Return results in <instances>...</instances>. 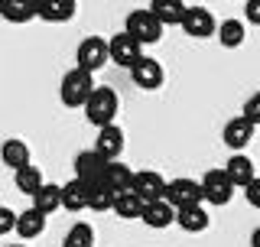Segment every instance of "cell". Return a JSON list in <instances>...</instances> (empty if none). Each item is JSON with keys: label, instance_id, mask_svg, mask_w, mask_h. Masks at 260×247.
Masks as SVG:
<instances>
[{"label": "cell", "instance_id": "7c38bea8", "mask_svg": "<svg viewBox=\"0 0 260 247\" xmlns=\"http://www.w3.org/2000/svg\"><path fill=\"white\" fill-rule=\"evenodd\" d=\"M182 29H185V36H192V39H208L211 33L218 29V23H215V16H211V10H205V7H189V10H185V20H182Z\"/></svg>", "mask_w": 260, "mask_h": 247}, {"label": "cell", "instance_id": "4316f807", "mask_svg": "<svg viewBox=\"0 0 260 247\" xmlns=\"http://www.w3.org/2000/svg\"><path fill=\"white\" fill-rule=\"evenodd\" d=\"M62 247H94V228L88 221H75L62 237Z\"/></svg>", "mask_w": 260, "mask_h": 247}, {"label": "cell", "instance_id": "d6a6232c", "mask_svg": "<svg viewBox=\"0 0 260 247\" xmlns=\"http://www.w3.org/2000/svg\"><path fill=\"white\" fill-rule=\"evenodd\" d=\"M244 16H247L254 26H260V0H247V4H244Z\"/></svg>", "mask_w": 260, "mask_h": 247}, {"label": "cell", "instance_id": "83f0119b", "mask_svg": "<svg viewBox=\"0 0 260 247\" xmlns=\"http://www.w3.org/2000/svg\"><path fill=\"white\" fill-rule=\"evenodd\" d=\"M244 36H247V29H244L241 20H224L221 26H218V43L224 49H238L244 43Z\"/></svg>", "mask_w": 260, "mask_h": 247}, {"label": "cell", "instance_id": "2e32d148", "mask_svg": "<svg viewBox=\"0 0 260 247\" xmlns=\"http://www.w3.org/2000/svg\"><path fill=\"white\" fill-rule=\"evenodd\" d=\"M146 10L156 16L159 26H182L189 4H179V0H153V4L146 7Z\"/></svg>", "mask_w": 260, "mask_h": 247}, {"label": "cell", "instance_id": "52a82bcc", "mask_svg": "<svg viewBox=\"0 0 260 247\" xmlns=\"http://www.w3.org/2000/svg\"><path fill=\"white\" fill-rule=\"evenodd\" d=\"M162 202H169L176 211L189 208V205H202V186L195 179H173V182H166Z\"/></svg>", "mask_w": 260, "mask_h": 247}, {"label": "cell", "instance_id": "d4e9b609", "mask_svg": "<svg viewBox=\"0 0 260 247\" xmlns=\"http://www.w3.org/2000/svg\"><path fill=\"white\" fill-rule=\"evenodd\" d=\"M143 208H146V202L140 199V195H134V192H120L117 199H114V215L117 218H143Z\"/></svg>", "mask_w": 260, "mask_h": 247}, {"label": "cell", "instance_id": "7a4b0ae2", "mask_svg": "<svg viewBox=\"0 0 260 247\" xmlns=\"http://www.w3.org/2000/svg\"><path fill=\"white\" fill-rule=\"evenodd\" d=\"M94 91V75H88V72L81 69H69L62 75V85H59V98L65 108H85V101L91 98Z\"/></svg>", "mask_w": 260, "mask_h": 247}, {"label": "cell", "instance_id": "8992f818", "mask_svg": "<svg viewBox=\"0 0 260 247\" xmlns=\"http://www.w3.org/2000/svg\"><path fill=\"white\" fill-rule=\"evenodd\" d=\"M199 186H202V202L208 205H228L234 199V186L228 182L224 169H208Z\"/></svg>", "mask_w": 260, "mask_h": 247}, {"label": "cell", "instance_id": "6da1fadb", "mask_svg": "<svg viewBox=\"0 0 260 247\" xmlns=\"http://www.w3.org/2000/svg\"><path fill=\"white\" fill-rule=\"evenodd\" d=\"M117 111H120L117 91L108 88V85H94L91 98L85 101V117H88V123H94V127L101 130V127H108V123H114Z\"/></svg>", "mask_w": 260, "mask_h": 247}, {"label": "cell", "instance_id": "836d02e7", "mask_svg": "<svg viewBox=\"0 0 260 247\" xmlns=\"http://www.w3.org/2000/svg\"><path fill=\"white\" fill-rule=\"evenodd\" d=\"M250 247H260V228H254V234H250Z\"/></svg>", "mask_w": 260, "mask_h": 247}, {"label": "cell", "instance_id": "ba28073f", "mask_svg": "<svg viewBox=\"0 0 260 247\" xmlns=\"http://www.w3.org/2000/svg\"><path fill=\"white\" fill-rule=\"evenodd\" d=\"M140 55H143V46L137 43V39H130L127 33H114V36L108 39V59L114 65L130 69L134 62H140Z\"/></svg>", "mask_w": 260, "mask_h": 247}, {"label": "cell", "instance_id": "f1b7e54d", "mask_svg": "<svg viewBox=\"0 0 260 247\" xmlns=\"http://www.w3.org/2000/svg\"><path fill=\"white\" fill-rule=\"evenodd\" d=\"M114 199H117V195H114L111 189H104V186L88 189V208H91V211H111Z\"/></svg>", "mask_w": 260, "mask_h": 247}, {"label": "cell", "instance_id": "5bb4252c", "mask_svg": "<svg viewBox=\"0 0 260 247\" xmlns=\"http://www.w3.org/2000/svg\"><path fill=\"white\" fill-rule=\"evenodd\" d=\"M254 123H247L244 117H231L224 123V130H221V140H224V146H231L234 153H241L244 146L250 143V140H254Z\"/></svg>", "mask_w": 260, "mask_h": 247}, {"label": "cell", "instance_id": "9a60e30c", "mask_svg": "<svg viewBox=\"0 0 260 247\" xmlns=\"http://www.w3.org/2000/svg\"><path fill=\"white\" fill-rule=\"evenodd\" d=\"M75 0H36V16L46 23H69L75 16Z\"/></svg>", "mask_w": 260, "mask_h": 247}, {"label": "cell", "instance_id": "277c9868", "mask_svg": "<svg viewBox=\"0 0 260 247\" xmlns=\"http://www.w3.org/2000/svg\"><path fill=\"white\" fill-rule=\"evenodd\" d=\"M75 69L81 72H88V75H94V72H101L104 65H108V39H101V36H88V39H81L78 43V52H75Z\"/></svg>", "mask_w": 260, "mask_h": 247}, {"label": "cell", "instance_id": "484cf974", "mask_svg": "<svg viewBox=\"0 0 260 247\" xmlns=\"http://www.w3.org/2000/svg\"><path fill=\"white\" fill-rule=\"evenodd\" d=\"M62 208L69 211H85L88 208V189L78 182V179H72V182L62 186Z\"/></svg>", "mask_w": 260, "mask_h": 247}, {"label": "cell", "instance_id": "ac0fdd59", "mask_svg": "<svg viewBox=\"0 0 260 247\" xmlns=\"http://www.w3.org/2000/svg\"><path fill=\"white\" fill-rule=\"evenodd\" d=\"M176 225L182 228V231H189V234H199V231H205L211 225V218H208V211L202 208V205H189V208L176 211Z\"/></svg>", "mask_w": 260, "mask_h": 247}, {"label": "cell", "instance_id": "603a6c76", "mask_svg": "<svg viewBox=\"0 0 260 247\" xmlns=\"http://www.w3.org/2000/svg\"><path fill=\"white\" fill-rule=\"evenodd\" d=\"M46 231V218L39 215L36 208H26L16 215V234L23 237V241H32V237H39Z\"/></svg>", "mask_w": 260, "mask_h": 247}, {"label": "cell", "instance_id": "e0dca14e", "mask_svg": "<svg viewBox=\"0 0 260 247\" xmlns=\"http://www.w3.org/2000/svg\"><path fill=\"white\" fill-rule=\"evenodd\" d=\"M32 208H36L43 218H49L52 211H59V208H62V186H55V182H43V189L32 195Z\"/></svg>", "mask_w": 260, "mask_h": 247}, {"label": "cell", "instance_id": "9c48e42d", "mask_svg": "<svg viewBox=\"0 0 260 247\" xmlns=\"http://www.w3.org/2000/svg\"><path fill=\"white\" fill-rule=\"evenodd\" d=\"M130 78H134L137 88H143V91H156L162 85V65L156 59H150V55H140V62L130 65Z\"/></svg>", "mask_w": 260, "mask_h": 247}, {"label": "cell", "instance_id": "d6986e66", "mask_svg": "<svg viewBox=\"0 0 260 247\" xmlns=\"http://www.w3.org/2000/svg\"><path fill=\"white\" fill-rule=\"evenodd\" d=\"M0 16L7 23H29L36 20V0H0Z\"/></svg>", "mask_w": 260, "mask_h": 247}, {"label": "cell", "instance_id": "8fae6325", "mask_svg": "<svg viewBox=\"0 0 260 247\" xmlns=\"http://www.w3.org/2000/svg\"><path fill=\"white\" fill-rule=\"evenodd\" d=\"M221 169H224L228 182H231L234 189H247V186L257 179V166H254V160H250V156H244V153H234Z\"/></svg>", "mask_w": 260, "mask_h": 247}, {"label": "cell", "instance_id": "5b68a950", "mask_svg": "<svg viewBox=\"0 0 260 247\" xmlns=\"http://www.w3.org/2000/svg\"><path fill=\"white\" fill-rule=\"evenodd\" d=\"M104 172H108V160L98 156L94 150H85L75 156V179L85 189H94V186H104Z\"/></svg>", "mask_w": 260, "mask_h": 247}, {"label": "cell", "instance_id": "e575fe53", "mask_svg": "<svg viewBox=\"0 0 260 247\" xmlns=\"http://www.w3.org/2000/svg\"><path fill=\"white\" fill-rule=\"evenodd\" d=\"M7 247H26V244H7Z\"/></svg>", "mask_w": 260, "mask_h": 247}, {"label": "cell", "instance_id": "cb8c5ba5", "mask_svg": "<svg viewBox=\"0 0 260 247\" xmlns=\"http://www.w3.org/2000/svg\"><path fill=\"white\" fill-rule=\"evenodd\" d=\"M13 182H16V192H23V195H29V199H32V195L43 189V172L29 163V166H23V169L13 172Z\"/></svg>", "mask_w": 260, "mask_h": 247}, {"label": "cell", "instance_id": "f546056e", "mask_svg": "<svg viewBox=\"0 0 260 247\" xmlns=\"http://www.w3.org/2000/svg\"><path fill=\"white\" fill-rule=\"evenodd\" d=\"M247 123H254V127H260V91H254L244 101V114H241Z\"/></svg>", "mask_w": 260, "mask_h": 247}, {"label": "cell", "instance_id": "30bf717a", "mask_svg": "<svg viewBox=\"0 0 260 247\" xmlns=\"http://www.w3.org/2000/svg\"><path fill=\"white\" fill-rule=\"evenodd\" d=\"M130 192L140 195L146 205L159 202L162 192H166V179H162L159 172H153V169H140V172H134V186H130Z\"/></svg>", "mask_w": 260, "mask_h": 247}, {"label": "cell", "instance_id": "1f68e13d", "mask_svg": "<svg viewBox=\"0 0 260 247\" xmlns=\"http://www.w3.org/2000/svg\"><path fill=\"white\" fill-rule=\"evenodd\" d=\"M244 199H247L250 208H260V176H257L247 189H244Z\"/></svg>", "mask_w": 260, "mask_h": 247}, {"label": "cell", "instance_id": "44dd1931", "mask_svg": "<svg viewBox=\"0 0 260 247\" xmlns=\"http://www.w3.org/2000/svg\"><path fill=\"white\" fill-rule=\"evenodd\" d=\"M0 160H4V166H10L13 172L16 169H23V166H29V146L23 143V140H4V146H0Z\"/></svg>", "mask_w": 260, "mask_h": 247}, {"label": "cell", "instance_id": "7402d4cb", "mask_svg": "<svg viewBox=\"0 0 260 247\" xmlns=\"http://www.w3.org/2000/svg\"><path fill=\"white\" fill-rule=\"evenodd\" d=\"M134 186V169L124 166V163H108V172H104V189H111L114 195L130 192Z\"/></svg>", "mask_w": 260, "mask_h": 247}, {"label": "cell", "instance_id": "4fadbf2b", "mask_svg": "<svg viewBox=\"0 0 260 247\" xmlns=\"http://www.w3.org/2000/svg\"><path fill=\"white\" fill-rule=\"evenodd\" d=\"M120 150H124V130L117 123H108V127L98 130V140H94V153L104 156L108 163H117Z\"/></svg>", "mask_w": 260, "mask_h": 247}, {"label": "cell", "instance_id": "ffe728a7", "mask_svg": "<svg viewBox=\"0 0 260 247\" xmlns=\"http://www.w3.org/2000/svg\"><path fill=\"white\" fill-rule=\"evenodd\" d=\"M140 221H146V228H156V231H162V228H169L176 221V208L169 202H162V199L159 202H150L143 208V218Z\"/></svg>", "mask_w": 260, "mask_h": 247}, {"label": "cell", "instance_id": "4dcf8cb0", "mask_svg": "<svg viewBox=\"0 0 260 247\" xmlns=\"http://www.w3.org/2000/svg\"><path fill=\"white\" fill-rule=\"evenodd\" d=\"M16 231V211L7 208V205H0V237Z\"/></svg>", "mask_w": 260, "mask_h": 247}, {"label": "cell", "instance_id": "3957f363", "mask_svg": "<svg viewBox=\"0 0 260 247\" xmlns=\"http://www.w3.org/2000/svg\"><path fill=\"white\" fill-rule=\"evenodd\" d=\"M124 33L130 39H137L140 46H153V43H159L162 39V26L156 23V16H153L150 10H130L127 13V26H124Z\"/></svg>", "mask_w": 260, "mask_h": 247}]
</instances>
